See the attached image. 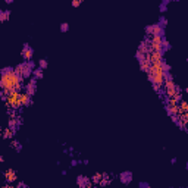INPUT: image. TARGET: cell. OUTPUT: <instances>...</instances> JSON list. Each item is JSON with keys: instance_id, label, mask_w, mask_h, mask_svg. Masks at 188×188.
<instances>
[{"instance_id": "cell-9", "label": "cell", "mask_w": 188, "mask_h": 188, "mask_svg": "<svg viewBox=\"0 0 188 188\" xmlns=\"http://www.w3.org/2000/svg\"><path fill=\"white\" fill-rule=\"evenodd\" d=\"M25 88H27V93L30 94V96H31V94H34V91H35V79H33Z\"/></svg>"}, {"instance_id": "cell-22", "label": "cell", "mask_w": 188, "mask_h": 188, "mask_svg": "<svg viewBox=\"0 0 188 188\" xmlns=\"http://www.w3.org/2000/svg\"><path fill=\"white\" fill-rule=\"evenodd\" d=\"M68 30V24L65 22V24H62V31H66Z\"/></svg>"}, {"instance_id": "cell-23", "label": "cell", "mask_w": 188, "mask_h": 188, "mask_svg": "<svg viewBox=\"0 0 188 188\" xmlns=\"http://www.w3.org/2000/svg\"><path fill=\"white\" fill-rule=\"evenodd\" d=\"M3 188H13V187H11V185H5Z\"/></svg>"}, {"instance_id": "cell-17", "label": "cell", "mask_w": 188, "mask_h": 188, "mask_svg": "<svg viewBox=\"0 0 188 188\" xmlns=\"http://www.w3.org/2000/svg\"><path fill=\"white\" fill-rule=\"evenodd\" d=\"M9 127L13 129V128L16 127V119H9Z\"/></svg>"}, {"instance_id": "cell-10", "label": "cell", "mask_w": 188, "mask_h": 188, "mask_svg": "<svg viewBox=\"0 0 188 188\" xmlns=\"http://www.w3.org/2000/svg\"><path fill=\"white\" fill-rule=\"evenodd\" d=\"M140 63H141V68H143L146 72H148V71H150V68H151V63H150V60H148V59H143Z\"/></svg>"}, {"instance_id": "cell-3", "label": "cell", "mask_w": 188, "mask_h": 188, "mask_svg": "<svg viewBox=\"0 0 188 188\" xmlns=\"http://www.w3.org/2000/svg\"><path fill=\"white\" fill-rule=\"evenodd\" d=\"M13 71H15V72H16V75H19L21 78H27V76L31 74V65H28V63H22V65H18Z\"/></svg>"}, {"instance_id": "cell-6", "label": "cell", "mask_w": 188, "mask_h": 188, "mask_svg": "<svg viewBox=\"0 0 188 188\" xmlns=\"http://www.w3.org/2000/svg\"><path fill=\"white\" fill-rule=\"evenodd\" d=\"M5 178H6L8 182H13V181H16V172L12 170V169H8L5 172Z\"/></svg>"}, {"instance_id": "cell-5", "label": "cell", "mask_w": 188, "mask_h": 188, "mask_svg": "<svg viewBox=\"0 0 188 188\" xmlns=\"http://www.w3.org/2000/svg\"><path fill=\"white\" fill-rule=\"evenodd\" d=\"M147 33L153 37V35H160L162 33V27L160 25H151V27H147Z\"/></svg>"}, {"instance_id": "cell-19", "label": "cell", "mask_w": 188, "mask_h": 188, "mask_svg": "<svg viewBox=\"0 0 188 188\" xmlns=\"http://www.w3.org/2000/svg\"><path fill=\"white\" fill-rule=\"evenodd\" d=\"M128 179L131 181V175H128V173H125V175H124V178H122V181H125V182H127Z\"/></svg>"}, {"instance_id": "cell-21", "label": "cell", "mask_w": 188, "mask_h": 188, "mask_svg": "<svg viewBox=\"0 0 188 188\" xmlns=\"http://www.w3.org/2000/svg\"><path fill=\"white\" fill-rule=\"evenodd\" d=\"M40 66H41V68H46V66H47V62H46V60H41V62H40Z\"/></svg>"}, {"instance_id": "cell-18", "label": "cell", "mask_w": 188, "mask_h": 188, "mask_svg": "<svg viewBox=\"0 0 188 188\" xmlns=\"http://www.w3.org/2000/svg\"><path fill=\"white\" fill-rule=\"evenodd\" d=\"M11 146H12V147H15V148H21V146H19L16 141H12V143H11Z\"/></svg>"}, {"instance_id": "cell-14", "label": "cell", "mask_w": 188, "mask_h": 188, "mask_svg": "<svg viewBox=\"0 0 188 188\" xmlns=\"http://www.w3.org/2000/svg\"><path fill=\"white\" fill-rule=\"evenodd\" d=\"M102 179H103V175H102V173H94L93 182H99V181H102Z\"/></svg>"}, {"instance_id": "cell-7", "label": "cell", "mask_w": 188, "mask_h": 188, "mask_svg": "<svg viewBox=\"0 0 188 188\" xmlns=\"http://www.w3.org/2000/svg\"><path fill=\"white\" fill-rule=\"evenodd\" d=\"M22 56H24L25 60H31V59H33V50H31L28 46H25V47L22 49Z\"/></svg>"}, {"instance_id": "cell-11", "label": "cell", "mask_w": 188, "mask_h": 188, "mask_svg": "<svg viewBox=\"0 0 188 188\" xmlns=\"http://www.w3.org/2000/svg\"><path fill=\"white\" fill-rule=\"evenodd\" d=\"M150 44H163L162 35H153V37L150 38Z\"/></svg>"}, {"instance_id": "cell-2", "label": "cell", "mask_w": 188, "mask_h": 188, "mask_svg": "<svg viewBox=\"0 0 188 188\" xmlns=\"http://www.w3.org/2000/svg\"><path fill=\"white\" fill-rule=\"evenodd\" d=\"M19 97H21V93H19V91H12V93H9L8 96L5 97L6 106H8V107H12V109H18V107H21L22 105H21Z\"/></svg>"}, {"instance_id": "cell-16", "label": "cell", "mask_w": 188, "mask_h": 188, "mask_svg": "<svg viewBox=\"0 0 188 188\" xmlns=\"http://www.w3.org/2000/svg\"><path fill=\"white\" fill-rule=\"evenodd\" d=\"M41 76H43V69L40 68V69H37V71H35V78H38V79H40Z\"/></svg>"}, {"instance_id": "cell-8", "label": "cell", "mask_w": 188, "mask_h": 188, "mask_svg": "<svg viewBox=\"0 0 188 188\" xmlns=\"http://www.w3.org/2000/svg\"><path fill=\"white\" fill-rule=\"evenodd\" d=\"M19 100H21V105H22V106L30 105V94H28L27 91L21 93V97H19Z\"/></svg>"}, {"instance_id": "cell-12", "label": "cell", "mask_w": 188, "mask_h": 188, "mask_svg": "<svg viewBox=\"0 0 188 188\" xmlns=\"http://www.w3.org/2000/svg\"><path fill=\"white\" fill-rule=\"evenodd\" d=\"M165 87H166V88H175L176 85L173 84V81H172L169 76H166V78H165Z\"/></svg>"}, {"instance_id": "cell-4", "label": "cell", "mask_w": 188, "mask_h": 188, "mask_svg": "<svg viewBox=\"0 0 188 188\" xmlns=\"http://www.w3.org/2000/svg\"><path fill=\"white\" fill-rule=\"evenodd\" d=\"M147 59L150 60V63H159V62H162V53H159V52H148L147 53Z\"/></svg>"}, {"instance_id": "cell-13", "label": "cell", "mask_w": 188, "mask_h": 188, "mask_svg": "<svg viewBox=\"0 0 188 188\" xmlns=\"http://www.w3.org/2000/svg\"><path fill=\"white\" fill-rule=\"evenodd\" d=\"M12 135H13V129L12 128H6L3 131V137L5 138H12Z\"/></svg>"}, {"instance_id": "cell-20", "label": "cell", "mask_w": 188, "mask_h": 188, "mask_svg": "<svg viewBox=\"0 0 188 188\" xmlns=\"http://www.w3.org/2000/svg\"><path fill=\"white\" fill-rule=\"evenodd\" d=\"M81 5V0H74L72 2V6H79Z\"/></svg>"}, {"instance_id": "cell-1", "label": "cell", "mask_w": 188, "mask_h": 188, "mask_svg": "<svg viewBox=\"0 0 188 188\" xmlns=\"http://www.w3.org/2000/svg\"><path fill=\"white\" fill-rule=\"evenodd\" d=\"M2 87H3V96L6 97L9 93L12 91H19L22 88V84H21V76L16 75L15 71L12 69H5L3 74H2Z\"/></svg>"}, {"instance_id": "cell-15", "label": "cell", "mask_w": 188, "mask_h": 188, "mask_svg": "<svg viewBox=\"0 0 188 188\" xmlns=\"http://www.w3.org/2000/svg\"><path fill=\"white\" fill-rule=\"evenodd\" d=\"M8 16H9V12H8V11H5L2 15H0V19H2V21H6V19H8Z\"/></svg>"}]
</instances>
